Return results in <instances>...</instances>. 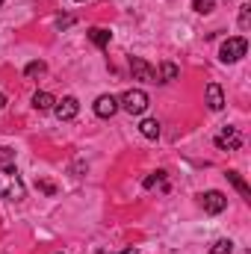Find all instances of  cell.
Returning a JSON list of instances; mask_svg holds the SVG:
<instances>
[{
  "label": "cell",
  "mask_w": 251,
  "mask_h": 254,
  "mask_svg": "<svg viewBox=\"0 0 251 254\" xmlns=\"http://www.w3.org/2000/svg\"><path fill=\"white\" fill-rule=\"evenodd\" d=\"M24 181L15 169V163H3L0 166V198L6 201H21L24 198Z\"/></svg>",
  "instance_id": "6da1fadb"
},
{
  "label": "cell",
  "mask_w": 251,
  "mask_h": 254,
  "mask_svg": "<svg viewBox=\"0 0 251 254\" xmlns=\"http://www.w3.org/2000/svg\"><path fill=\"white\" fill-rule=\"evenodd\" d=\"M249 54V42L243 39V36H234V39H225L222 42V48H219V60L225 65H231V63H240L243 57Z\"/></svg>",
  "instance_id": "7a4b0ae2"
},
{
  "label": "cell",
  "mask_w": 251,
  "mask_h": 254,
  "mask_svg": "<svg viewBox=\"0 0 251 254\" xmlns=\"http://www.w3.org/2000/svg\"><path fill=\"white\" fill-rule=\"evenodd\" d=\"M119 107L130 113V116H142L145 110H148V95L142 92V89H127L125 95L119 98Z\"/></svg>",
  "instance_id": "3957f363"
},
{
  "label": "cell",
  "mask_w": 251,
  "mask_h": 254,
  "mask_svg": "<svg viewBox=\"0 0 251 254\" xmlns=\"http://www.w3.org/2000/svg\"><path fill=\"white\" fill-rule=\"evenodd\" d=\"M216 148H222V151H237V148H243V133H240L237 127H222V133L216 136Z\"/></svg>",
  "instance_id": "277c9868"
},
{
  "label": "cell",
  "mask_w": 251,
  "mask_h": 254,
  "mask_svg": "<svg viewBox=\"0 0 251 254\" xmlns=\"http://www.w3.org/2000/svg\"><path fill=\"white\" fill-rule=\"evenodd\" d=\"M130 71H133V80L157 83V68H154V65H148L142 57H130Z\"/></svg>",
  "instance_id": "5b68a950"
},
{
  "label": "cell",
  "mask_w": 251,
  "mask_h": 254,
  "mask_svg": "<svg viewBox=\"0 0 251 254\" xmlns=\"http://www.w3.org/2000/svg\"><path fill=\"white\" fill-rule=\"evenodd\" d=\"M201 207H204V213H210V216H219V213L228 207V198H225L222 192L210 190V192H204V195H201Z\"/></svg>",
  "instance_id": "8992f818"
},
{
  "label": "cell",
  "mask_w": 251,
  "mask_h": 254,
  "mask_svg": "<svg viewBox=\"0 0 251 254\" xmlns=\"http://www.w3.org/2000/svg\"><path fill=\"white\" fill-rule=\"evenodd\" d=\"M54 113H57V119H60V122H71V119L80 113V101L68 95V98H63V101H57V104H54Z\"/></svg>",
  "instance_id": "52a82bcc"
},
{
  "label": "cell",
  "mask_w": 251,
  "mask_h": 254,
  "mask_svg": "<svg viewBox=\"0 0 251 254\" xmlns=\"http://www.w3.org/2000/svg\"><path fill=\"white\" fill-rule=\"evenodd\" d=\"M116 113H119V98L116 95H101L95 101V116L98 119H113Z\"/></svg>",
  "instance_id": "ba28073f"
},
{
  "label": "cell",
  "mask_w": 251,
  "mask_h": 254,
  "mask_svg": "<svg viewBox=\"0 0 251 254\" xmlns=\"http://www.w3.org/2000/svg\"><path fill=\"white\" fill-rule=\"evenodd\" d=\"M204 95H207V107H210L213 113H222V110H225V95H222V86H219V83H207Z\"/></svg>",
  "instance_id": "9c48e42d"
},
{
  "label": "cell",
  "mask_w": 251,
  "mask_h": 254,
  "mask_svg": "<svg viewBox=\"0 0 251 254\" xmlns=\"http://www.w3.org/2000/svg\"><path fill=\"white\" fill-rule=\"evenodd\" d=\"M86 36H89V39H92V45H95V48H101V51H104V48H110V39H113V33H110V30H104V27H92Z\"/></svg>",
  "instance_id": "30bf717a"
},
{
  "label": "cell",
  "mask_w": 251,
  "mask_h": 254,
  "mask_svg": "<svg viewBox=\"0 0 251 254\" xmlns=\"http://www.w3.org/2000/svg\"><path fill=\"white\" fill-rule=\"evenodd\" d=\"M54 104H57V98H54L51 92H36V95H33V107H36L39 113H48V110H54Z\"/></svg>",
  "instance_id": "8fae6325"
},
{
  "label": "cell",
  "mask_w": 251,
  "mask_h": 254,
  "mask_svg": "<svg viewBox=\"0 0 251 254\" xmlns=\"http://www.w3.org/2000/svg\"><path fill=\"white\" fill-rule=\"evenodd\" d=\"M225 178L231 181V187H234V190H237L240 195H243V198H246V201H249V198H251V190H249V184L243 181V175H240V172H228Z\"/></svg>",
  "instance_id": "7c38bea8"
},
{
  "label": "cell",
  "mask_w": 251,
  "mask_h": 254,
  "mask_svg": "<svg viewBox=\"0 0 251 254\" xmlns=\"http://www.w3.org/2000/svg\"><path fill=\"white\" fill-rule=\"evenodd\" d=\"M178 74H181V68L175 63H163L160 74H157V83H172V80H178Z\"/></svg>",
  "instance_id": "4fadbf2b"
},
{
  "label": "cell",
  "mask_w": 251,
  "mask_h": 254,
  "mask_svg": "<svg viewBox=\"0 0 251 254\" xmlns=\"http://www.w3.org/2000/svg\"><path fill=\"white\" fill-rule=\"evenodd\" d=\"M139 133H142L145 139H160V122H157V119H145V122L139 125Z\"/></svg>",
  "instance_id": "5bb4252c"
},
{
  "label": "cell",
  "mask_w": 251,
  "mask_h": 254,
  "mask_svg": "<svg viewBox=\"0 0 251 254\" xmlns=\"http://www.w3.org/2000/svg\"><path fill=\"white\" fill-rule=\"evenodd\" d=\"M192 9H195L198 15H210V12L216 9V0H195V3H192Z\"/></svg>",
  "instance_id": "9a60e30c"
},
{
  "label": "cell",
  "mask_w": 251,
  "mask_h": 254,
  "mask_svg": "<svg viewBox=\"0 0 251 254\" xmlns=\"http://www.w3.org/2000/svg\"><path fill=\"white\" fill-rule=\"evenodd\" d=\"M45 71H48V65L42 63V60H39V63H30L27 68H24V74H27V77H42Z\"/></svg>",
  "instance_id": "2e32d148"
},
{
  "label": "cell",
  "mask_w": 251,
  "mask_h": 254,
  "mask_svg": "<svg viewBox=\"0 0 251 254\" xmlns=\"http://www.w3.org/2000/svg\"><path fill=\"white\" fill-rule=\"evenodd\" d=\"M163 181H166V172H154V175H148V178H145V184H142V187H145V190H154V187H160Z\"/></svg>",
  "instance_id": "e0dca14e"
},
{
  "label": "cell",
  "mask_w": 251,
  "mask_h": 254,
  "mask_svg": "<svg viewBox=\"0 0 251 254\" xmlns=\"http://www.w3.org/2000/svg\"><path fill=\"white\" fill-rule=\"evenodd\" d=\"M234 252V243L231 240H219V243H213V249H210V254H231Z\"/></svg>",
  "instance_id": "ac0fdd59"
},
{
  "label": "cell",
  "mask_w": 251,
  "mask_h": 254,
  "mask_svg": "<svg viewBox=\"0 0 251 254\" xmlns=\"http://www.w3.org/2000/svg\"><path fill=\"white\" fill-rule=\"evenodd\" d=\"M36 187L45 192V195H57V184H51V181H45V178H39V181H36Z\"/></svg>",
  "instance_id": "d6986e66"
},
{
  "label": "cell",
  "mask_w": 251,
  "mask_h": 254,
  "mask_svg": "<svg viewBox=\"0 0 251 254\" xmlns=\"http://www.w3.org/2000/svg\"><path fill=\"white\" fill-rule=\"evenodd\" d=\"M251 24V6H243L240 9V30H249Z\"/></svg>",
  "instance_id": "ffe728a7"
},
{
  "label": "cell",
  "mask_w": 251,
  "mask_h": 254,
  "mask_svg": "<svg viewBox=\"0 0 251 254\" xmlns=\"http://www.w3.org/2000/svg\"><path fill=\"white\" fill-rule=\"evenodd\" d=\"M0 160H3V163H12V160H15V151H12V148H3V145H0Z\"/></svg>",
  "instance_id": "44dd1931"
},
{
  "label": "cell",
  "mask_w": 251,
  "mask_h": 254,
  "mask_svg": "<svg viewBox=\"0 0 251 254\" xmlns=\"http://www.w3.org/2000/svg\"><path fill=\"white\" fill-rule=\"evenodd\" d=\"M71 24H74V18H71V15H60V18H57V27H60V30L71 27Z\"/></svg>",
  "instance_id": "7402d4cb"
},
{
  "label": "cell",
  "mask_w": 251,
  "mask_h": 254,
  "mask_svg": "<svg viewBox=\"0 0 251 254\" xmlns=\"http://www.w3.org/2000/svg\"><path fill=\"white\" fill-rule=\"evenodd\" d=\"M119 254H139V252H136V249L130 246V249H125V252H119Z\"/></svg>",
  "instance_id": "603a6c76"
},
{
  "label": "cell",
  "mask_w": 251,
  "mask_h": 254,
  "mask_svg": "<svg viewBox=\"0 0 251 254\" xmlns=\"http://www.w3.org/2000/svg\"><path fill=\"white\" fill-rule=\"evenodd\" d=\"M3 107H6V95L0 92V110H3Z\"/></svg>",
  "instance_id": "cb8c5ba5"
},
{
  "label": "cell",
  "mask_w": 251,
  "mask_h": 254,
  "mask_svg": "<svg viewBox=\"0 0 251 254\" xmlns=\"http://www.w3.org/2000/svg\"><path fill=\"white\" fill-rule=\"evenodd\" d=\"M77 3H83V0H77Z\"/></svg>",
  "instance_id": "d4e9b609"
},
{
  "label": "cell",
  "mask_w": 251,
  "mask_h": 254,
  "mask_svg": "<svg viewBox=\"0 0 251 254\" xmlns=\"http://www.w3.org/2000/svg\"><path fill=\"white\" fill-rule=\"evenodd\" d=\"M0 6H3V0H0Z\"/></svg>",
  "instance_id": "484cf974"
},
{
  "label": "cell",
  "mask_w": 251,
  "mask_h": 254,
  "mask_svg": "<svg viewBox=\"0 0 251 254\" xmlns=\"http://www.w3.org/2000/svg\"><path fill=\"white\" fill-rule=\"evenodd\" d=\"M60 254H63V252H60Z\"/></svg>",
  "instance_id": "4316f807"
}]
</instances>
